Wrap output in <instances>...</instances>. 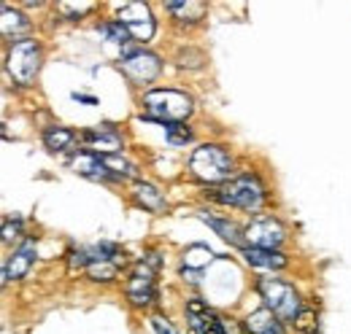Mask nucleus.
I'll list each match as a JSON object with an SVG mask.
<instances>
[{"instance_id": "nucleus-18", "label": "nucleus", "mask_w": 351, "mask_h": 334, "mask_svg": "<svg viewBox=\"0 0 351 334\" xmlns=\"http://www.w3.org/2000/svg\"><path fill=\"white\" fill-rule=\"evenodd\" d=\"M73 140H76V135H73L68 127H49L44 132L46 149H51V151H62V149H68Z\"/></svg>"}, {"instance_id": "nucleus-29", "label": "nucleus", "mask_w": 351, "mask_h": 334, "mask_svg": "<svg viewBox=\"0 0 351 334\" xmlns=\"http://www.w3.org/2000/svg\"><path fill=\"white\" fill-rule=\"evenodd\" d=\"M19 235V221H5V227H3V243H11V237H16Z\"/></svg>"}, {"instance_id": "nucleus-12", "label": "nucleus", "mask_w": 351, "mask_h": 334, "mask_svg": "<svg viewBox=\"0 0 351 334\" xmlns=\"http://www.w3.org/2000/svg\"><path fill=\"white\" fill-rule=\"evenodd\" d=\"M71 167H73L79 175L92 178V181H106V178H114L111 167L106 165V157L92 154V151H82V154H76V157L71 159Z\"/></svg>"}, {"instance_id": "nucleus-2", "label": "nucleus", "mask_w": 351, "mask_h": 334, "mask_svg": "<svg viewBox=\"0 0 351 334\" xmlns=\"http://www.w3.org/2000/svg\"><path fill=\"white\" fill-rule=\"evenodd\" d=\"M189 170L203 183H221L232 172V159L221 146H200L189 159Z\"/></svg>"}, {"instance_id": "nucleus-7", "label": "nucleus", "mask_w": 351, "mask_h": 334, "mask_svg": "<svg viewBox=\"0 0 351 334\" xmlns=\"http://www.w3.org/2000/svg\"><path fill=\"white\" fill-rule=\"evenodd\" d=\"M287 237V229L281 227L278 218L273 216H257L249 227H246V240L252 243V248H270L276 250Z\"/></svg>"}, {"instance_id": "nucleus-25", "label": "nucleus", "mask_w": 351, "mask_h": 334, "mask_svg": "<svg viewBox=\"0 0 351 334\" xmlns=\"http://www.w3.org/2000/svg\"><path fill=\"white\" fill-rule=\"evenodd\" d=\"M106 165L111 167V172H114V175H122V178H130V175H135V167H132L130 162H125V159L106 157Z\"/></svg>"}, {"instance_id": "nucleus-19", "label": "nucleus", "mask_w": 351, "mask_h": 334, "mask_svg": "<svg viewBox=\"0 0 351 334\" xmlns=\"http://www.w3.org/2000/svg\"><path fill=\"white\" fill-rule=\"evenodd\" d=\"M214 261V250L206 248V246H192V248L184 250V267L186 270H203L206 264H211Z\"/></svg>"}, {"instance_id": "nucleus-23", "label": "nucleus", "mask_w": 351, "mask_h": 334, "mask_svg": "<svg viewBox=\"0 0 351 334\" xmlns=\"http://www.w3.org/2000/svg\"><path fill=\"white\" fill-rule=\"evenodd\" d=\"M217 232H219L224 240H230V243H241V235H238V227L235 224H230V221H221V218H208V216H203Z\"/></svg>"}, {"instance_id": "nucleus-13", "label": "nucleus", "mask_w": 351, "mask_h": 334, "mask_svg": "<svg viewBox=\"0 0 351 334\" xmlns=\"http://www.w3.org/2000/svg\"><path fill=\"white\" fill-rule=\"evenodd\" d=\"M33 259H36V243L27 240L22 248L14 250L11 261H8L5 270H3V281H19V278H25L27 270H30V264H33Z\"/></svg>"}, {"instance_id": "nucleus-6", "label": "nucleus", "mask_w": 351, "mask_h": 334, "mask_svg": "<svg viewBox=\"0 0 351 334\" xmlns=\"http://www.w3.org/2000/svg\"><path fill=\"white\" fill-rule=\"evenodd\" d=\"M157 264H160L157 261V253H152L149 261H143V264L135 267V272H132L130 281H128V299H130L132 305L143 307V305H152L154 302V296H157V289H154V267Z\"/></svg>"}, {"instance_id": "nucleus-5", "label": "nucleus", "mask_w": 351, "mask_h": 334, "mask_svg": "<svg viewBox=\"0 0 351 334\" xmlns=\"http://www.w3.org/2000/svg\"><path fill=\"white\" fill-rule=\"evenodd\" d=\"M8 73L16 84H30L38 73V65H41V49L38 43L25 38V41H16L8 49Z\"/></svg>"}, {"instance_id": "nucleus-20", "label": "nucleus", "mask_w": 351, "mask_h": 334, "mask_svg": "<svg viewBox=\"0 0 351 334\" xmlns=\"http://www.w3.org/2000/svg\"><path fill=\"white\" fill-rule=\"evenodd\" d=\"M0 25H3V36H11V33H22V30H27L25 16H22V14H16V11H11V8H3V19H0Z\"/></svg>"}, {"instance_id": "nucleus-16", "label": "nucleus", "mask_w": 351, "mask_h": 334, "mask_svg": "<svg viewBox=\"0 0 351 334\" xmlns=\"http://www.w3.org/2000/svg\"><path fill=\"white\" fill-rule=\"evenodd\" d=\"M132 194H135L138 205H143L146 210H154V213H160V210L165 208V200H162V194H160V192H157L152 183H135Z\"/></svg>"}, {"instance_id": "nucleus-10", "label": "nucleus", "mask_w": 351, "mask_h": 334, "mask_svg": "<svg viewBox=\"0 0 351 334\" xmlns=\"http://www.w3.org/2000/svg\"><path fill=\"white\" fill-rule=\"evenodd\" d=\"M186 321H189L192 334H227L224 324L208 310V305L200 302V299L186 302Z\"/></svg>"}, {"instance_id": "nucleus-9", "label": "nucleus", "mask_w": 351, "mask_h": 334, "mask_svg": "<svg viewBox=\"0 0 351 334\" xmlns=\"http://www.w3.org/2000/svg\"><path fill=\"white\" fill-rule=\"evenodd\" d=\"M160 70H162L160 60H157L154 54H149V51H135V54L122 60V73H125L128 79H132L135 84L154 81V79L160 76Z\"/></svg>"}, {"instance_id": "nucleus-3", "label": "nucleus", "mask_w": 351, "mask_h": 334, "mask_svg": "<svg viewBox=\"0 0 351 334\" xmlns=\"http://www.w3.org/2000/svg\"><path fill=\"white\" fill-rule=\"evenodd\" d=\"M211 200H217L221 205H235V208L243 210H257L265 203V189L263 183L252 175H243V178H235L230 183H224L221 189L211 192Z\"/></svg>"}, {"instance_id": "nucleus-14", "label": "nucleus", "mask_w": 351, "mask_h": 334, "mask_svg": "<svg viewBox=\"0 0 351 334\" xmlns=\"http://www.w3.org/2000/svg\"><path fill=\"white\" fill-rule=\"evenodd\" d=\"M243 329H246V334H284V326H281L278 316L270 313L267 307L265 310H254L243 321Z\"/></svg>"}, {"instance_id": "nucleus-15", "label": "nucleus", "mask_w": 351, "mask_h": 334, "mask_svg": "<svg viewBox=\"0 0 351 334\" xmlns=\"http://www.w3.org/2000/svg\"><path fill=\"white\" fill-rule=\"evenodd\" d=\"M243 259H246L252 267H265V270H281V267H287V256H284L281 250L246 248L243 250Z\"/></svg>"}, {"instance_id": "nucleus-24", "label": "nucleus", "mask_w": 351, "mask_h": 334, "mask_svg": "<svg viewBox=\"0 0 351 334\" xmlns=\"http://www.w3.org/2000/svg\"><path fill=\"white\" fill-rule=\"evenodd\" d=\"M100 36L114 43H125L130 33H128V27H125L122 22H111V25H103V27H100Z\"/></svg>"}, {"instance_id": "nucleus-27", "label": "nucleus", "mask_w": 351, "mask_h": 334, "mask_svg": "<svg viewBox=\"0 0 351 334\" xmlns=\"http://www.w3.org/2000/svg\"><path fill=\"white\" fill-rule=\"evenodd\" d=\"M92 11V3H60V14H65V16H82V14H87Z\"/></svg>"}, {"instance_id": "nucleus-21", "label": "nucleus", "mask_w": 351, "mask_h": 334, "mask_svg": "<svg viewBox=\"0 0 351 334\" xmlns=\"http://www.w3.org/2000/svg\"><path fill=\"white\" fill-rule=\"evenodd\" d=\"M87 272L92 281H111V278H117V264L114 261H92Z\"/></svg>"}, {"instance_id": "nucleus-8", "label": "nucleus", "mask_w": 351, "mask_h": 334, "mask_svg": "<svg viewBox=\"0 0 351 334\" xmlns=\"http://www.w3.org/2000/svg\"><path fill=\"white\" fill-rule=\"evenodd\" d=\"M135 41H149L154 36V16L146 3H125L119 8V19Z\"/></svg>"}, {"instance_id": "nucleus-11", "label": "nucleus", "mask_w": 351, "mask_h": 334, "mask_svg": "<svg viewBox=\"0 0 351 334\" xmlns=\"http://www.w3.org/2000/svg\"><path fill=\"white\" fill-rule=\"evenodd\" d=\"M84 146L92 149V154H106V157H114L117 151H122V135L111 127H95V129H87L82 135Z\"/></svg>"}, {"instance_id": "nucleus-28", "label": "nucleus", "mask_w": 351, "mask_h": 334, "mask_svg": "<svg viewBox=\"0 0 351 334\" xmlns=\"http://www.w3.org/2000/svg\"><path fill=\"white\" fill-rule=\"evenodd\" d=\"M152 326H154V332L157 334H178V329H176L165 316H154V318H152Z\"/></svg>"}, {"instance_id": "nucleus-26", "label": "nucleus", "mask_w": 351, "mask_h": 334, "mask_svg": "<svg viewBox=\"0 0 351 334\" xmlns=\"http://www.w3.org/2000/svg\"><path fill=\"white\" fill-rule=\"evenodd\" d=\"M168 140H171V143H176V146L189 143V140H192V132H189L186 127H181V125H168Z\"/></svg>"}, {"instance_id": "nucleus-1", "label": "nucleus", "mask_w": 351, "mask_h": 334, "mask_svg": "<svg viewBox=\"0 0 351 334\" xmlns=\"http://www.w3.org/2000/svg\"><path fill=\"white\" fill-rule=\"evenodd\" d=\"M143 108L157 122L178 125L192 114V100L176 89H154V92L143 94Z\"/></svg>"}, {"instance_id": "nucleus-22", "label": "nucleus", "mask_w": 351, "mask_h": 334, "mask_svg": "<svg viewBox=\"0 0 351 334\" xmlns=\"http://www.w3.org/2000/svg\"><path fill=\"white\" fill-rule=\"evenodd\" d=\"M292 324H295V332L298 334H316V329H319V321H316L313 310H300Z\"/></svg>"}, {"instance_id": "nucleus-17", "label": "nucleus", "mask_w": 351, "mask_h": 334, "mask_svg": "<svg viewBox=\"0 0 351 334\" xmlns=\"http://www.w3.org/2000/svg\"><path fill=\"white\" fill-rule=\"evenodd\" d=\"M168 11L173 14L176 19H181V22H197V19H203V14H206V3H192V0L168 3Z\"/></svg>"}, {"instance_id": "nucleus-4", "label": "nucleus", "mask_w": 351, "mask_h": 334, "mask_svg": "<svg viewBox=\"0 0 351 334\" xmlns=\"http://www.w3.org/2000/svg\"><path fill=\"white\" fill-rule=\"evenodd\" d=\"M257 292L263 294L265 307L270 313H276L281 321H295L298 313H300V296L298 292L284 283V281H276V278H263L257 283Z\"/></svg>"}]
</instances>
